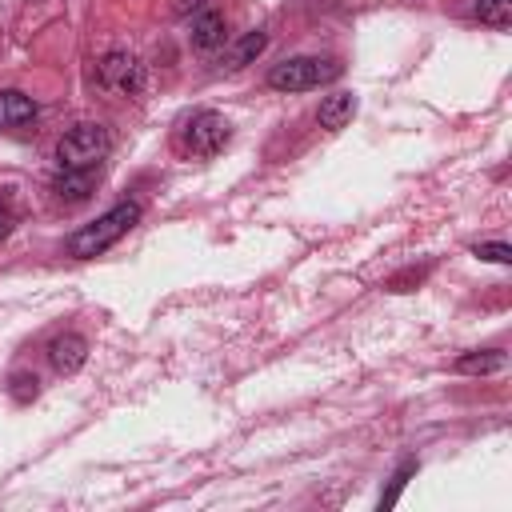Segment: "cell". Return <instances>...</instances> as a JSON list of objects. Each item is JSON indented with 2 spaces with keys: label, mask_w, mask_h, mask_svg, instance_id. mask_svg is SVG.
Masks as SVG:
<instances>
[{
  "label": "cell",
  "mask_w": 512,
  "mask_h": 512,
  "mask_svg": "<svg viewBox=\"0 0 512 512\" xmlns=\"http://www.w3.org/2000/svg\"><path fill=\"white\" fill-rule=\"evenodd\" d=\"M504 364V356L500 352H488V356H464L456 368L460 372H492V368H500Z\"/></svg>",
  "instance_id": "4fadbf2b"
},
{
  "label": "cell",
  "mask_w": 512,
  "mask_h": 512,
  "mask_svg": "<svg viewBox=\"0 0 512 512\" xmlns=\"http://www.w3.org/2000/svg\"><path fill=\"white\" fill-rule=\"evenodd\" d=\"M476 256H480V260L508 264V260H512V248H508V244H476Z\"/></svg>",
  "instance_id": "5bb4252c"
},
{
  "label": "cell",
  "mask_w": 512,
  "mask_h": 512,
  "mask_svg": "<svg viewBox=\"0 0 512 512\" xmlns=\"http://www.w3.org/2000/svg\"><path fill=\"white\" fill-rule=\"evenodd\" d=\"M96 76H100V88H108V92H116V96L140 92V80H144L136 56H128V52H108V56L96 64Z\"/></svg>",
  "instance_id": "5b68a950"
},
{
  "label": "cell",
  "mask_w": 512,
  "mask_h": 512,
  "mask_svg": "<svg viewBox=\"0 0 512 512\" xmlns=\"http://www.w3.org/2000/svg\"><path fill=\"white\" fill-rule=\"evenodd\" d=\"M8 232H12V212H8L4 204H0V240H4Z\"/></svg>",
  "instance_id": "9a60e30c"
},
{
  "label": "cell",
  "mask_w": 512,
  "mask_h": 512,
  "mask_svg": "<svg viewBox=\"0 0 512 512\" xmlns=\"http://www.w3.org/2000/svg\"><path fill=\"white\" fill-rule=\"evenodd\" d=\"M476 16L488 28H508L512 24V0H476Z\"/></svg>",
  "instance_id": "30bf717a"
},
{
  "label": "cell",
  "mask_w": 512,
  "mask_h": 512,
  "mask_svg": "<svg viewBox=\"0 0 512 512\" xmlns=\"http://www.w3.org/2000/svg\"><path fill=\"white\" fill-rule=\"evenodd\" d=\"M352 112H356V96H352V92H332V96H324V100H320L316 120H320V128L340 132V128L352 120Z\"/></svg>",
  "instance_id": "52a82bcc"
},
{
  "label": "cell",
  "mask_w": 512,
  "mask_h": 512,
  "mask_svg": "<svg viewBox=\"0 0 512 512\" xmlns=\"http://www.w3.org/2000/svg\"><path fill=\"white\" fill-rule=\"evenodd\" d=\"M48 360H52V368L56 372H76L84 360H88V340L84 336H76V332H64V336H56L52 344H48Z\"/></svg>",
  "instance_id": "8992f818"
},
{
  "label": "cell",
  "mask_w": 512,
  "mask_h": 512,
  "mask_svg": "<svg viewBox=\"0 0 512 512\" xmlns=\"http://www.w3.org/2000/svg\"><path fill=\"white\" fill-rule=\"evenodd\" d=\"M224 32H228V28H224V16H220V12H212V8H208V12H200V16L192 20V44H196L200 52L220 48V44H224Z\"/></svg>",
  "instance_id": "9c48e42d"
},
{
  "label": "cell",
  "mask_w": 512,
  "mask_h": 512,
  "mask_svg": "<svg viewBox=\"0 0 512 512\" xmlns=\"http://www.w3.org/2000/svg\"><path fill=\"white\" fill-rule=\"evenodd\" d=\"M108 148H112V140H108V132H104L100 124H76V128H68V132L60 136L56 156H60V164L72 168V172H92V168L108 156Z\"/></svg>",
  "instance_id": "3957f363"
},
{
  "label": "cell",
  "mask_w": 512,
  "mask_h": 512,
  "mask_svg": "<svg viewBox=\"0 0 512 512\" xmlns=\"http://www.w3.org/2000/svg\"><path fill=\"white\" fill-rule=\"evenodd\" d=\"M140 220V204H132V200H124V204H116V208H108L100 220H92V224H84L72 240H68V252L72 256H80V260H88V256H96V252H104V248H112L132 224Z\"/></svg>",
  "instance_id": "6da1fadb"
},
{
  "label": "cell",
  "mask_w": 512,
  "mask_h": 512,
  "mask_svg": "<svg viewBox=\"0 0 512 512\" xmlns=\"http://www.w3.org/2000/svg\"><path fill=\"white\" fill-rule=\"evenodd\" d=\"M88 188H92V172H72V168H64V176L56 180V192H60L64 200H84Z\"/></svg>",
  "instance_id": "8fae6325"
},
{
  "label": "cell",
  "mask_w": 512,
  "mask_h": 512,
  "mask_svg": "<svg viewBox=\"0 0 512 512\" xmlns=\"http://www.w3.org/2000/svg\"><path fill=\"white\" fill-rule=\"evenodd\" d=\"M36 116V104L24 96V92H16V88H8V92H0V132H12V128H24L28 120Z\"/></svg>",
  "instance_id": "ba28073f"
},
{
  "label": "cell",
  "mask_w": 512,
  "mask_h": 512,
  "mask_svg": "<svg viewBox=\"0 0 512 512\" xmlns=\"http://www.w3.org/2000/svg\"><path fill=\"white\" fill-rule=\"evenodd\" d=\"M228 136H232L228 120H224L220 112L200 108V112H192V116L180 124L176 148H180L184 156H192V160H208V156H216V152L228 144Z\"/></svg>",
  "instance_id": "7a4b0ae2"
},
{
  "label": "cell",
  "mask_w": 512,
  "mask_h": 512,
  "mask_svg": "<svg viewBox=\"0 0 512 512\" xmlns=\"http://www.w3.org/2000/svg\"><path fill=\"white\" fill-rule=\"evenodd\" d=\"M340 76V64L336 60H320V56H292L284 64H276L268 72V84L276 92H308V88H320L328 80Z\"/></svg>",
  "instance_id": "277c9868"
},
{
  "label": "cell",
  "mask_w": 512,
  "mask_h": 512,
  "mask_svg": "<svg viewBox=\"0 0 512 512\" xmlns=\"http://www.w3.org/2000/svg\"><path fill=\"white\" fill-rule=\"evenodd\" d=\"M260 48H264V32H248V36L228 52V64H224V68H244L252 56H260Z\"/></svg>",
  "instance_id": "7c38bea8"
}]
</instances>
